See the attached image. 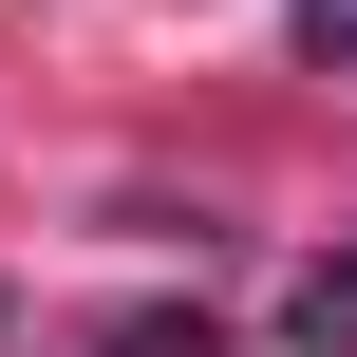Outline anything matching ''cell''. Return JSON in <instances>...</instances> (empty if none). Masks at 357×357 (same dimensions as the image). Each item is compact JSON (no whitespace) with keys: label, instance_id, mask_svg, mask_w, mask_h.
Wrapping results in <instances>:
<instances>
[{"label":"cell","instance_id":"obj_1","mask_svg":"<svg viewBox=\"0 0 357 357\" xmlns=\"http://www.w3.org/2000/svg\"><path fill=\"white\" fill-rule=\"evenodd\" d=\"M282 320H301L320 357H357V245H339V264H301V282H282Z\"/></svg>","mask_w":357,"mask_h":357},{"label":"cell","instance_id":"obj_3","mask_svg":"<svg viewBox=\"0 0 357 357\" xmlns=\"http://www.w3.org/2000/svg\"><path fill=\"white\" fill-rule=\"evenodd\" d=\"M301 56H357V0H301Z\"/></svg>","mask_w":357,"mask_h":357},{"label":"cell","instance_id":"obj_2","mask_svg":"<svg viewBox=\"0 0 357 357\" xmlns=\"http://www.w3.org/2000/svg\"><path fill=\"white\" fill-rule=\"evenodd\" d=\"M113 357H207V320H169V301H132V320H113Z\"/></svg>","mask_w":357,"mask_h":357}]
</instances>
